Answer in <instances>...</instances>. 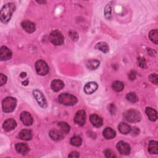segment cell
Returning <instances> with one entry per match:
<instances>
[{
	"label": "cell",
	"mask_w": 158,
	"mask_h": 158,
	"mask_svg": "<svg viewBox=\"0 0 158 158\" xmlns=\"http://www.w3.org/2000/svg\"><path fill=\"white\" fill-rule=\"evenodd\" d=\"M103 136L106 139H112L115 136V131L112 128L107 127L103 131Z\"/></svg>",
	"instance_id": "cell-21"
},
{
	"label": "cell",
	"mask_w": 158,
	"mask_h": 158,
	"mask_svg": "<svg viewBox=\"0 0 158 158\" xmlns=\"http://www.w3.org/2000/svg\"><path fill=\"white\" fill-rule=\"evenodd\" d=\"M146 114L148 117L149 119L151 121H156L157 119V111L151 108V107H146Z\"/></svg>",
	"instance_id": "cell-19"
},
{
	"label": "cell",
	"mask_w": 158,
	"mask_h": 158,
	"mask_svg": "<svg viewBox=\"0 0 158 158\" xmlns=\"http://www.w3.org/2000/svg\"><path fill=\"white\" fill-rule=\"evenodd\" d=\"M113 89L117 92L122 91L124 88V84L120 81H115L112 83V86Z\"/></svg>",
	"instance_id": "cell-28"
},
{
	"label": "cell",
	"mask_w": 158,
	"mask_h": 158,
	"mask_svg": "<svg viewBox=\"0 0 158 158\" xmlns=\"http://www.w3.org/2000/svg\"><path fill=\"white\" fill-rule=\"evenodd\" d=\"M98 84L94 81H90L87 83L84 87V91L88 94L93 93L98 89Z\"/></svg>",
	"instance_id": "cell-13"
},
{
	"label": "cell",
	"mask_w": 158,
	"mask_h": 158,
	"mask_svg": "<svg viewBox=\"0 0 158 158\" xmlns=\"http://www.w3.org/2000/svg\"><path fill=\"white\" fill-rule=\"evenodd\" d=\"M49 40L54 45H62L64 43V36L60 31L55 30L51 33L49 35Z\"/></svg>",
	"instance_id": "cell-5"
},
{
	"label": "cell",
	"mask_w": 158,
	"mask_h": 158,
	"mask_svg": "<svg viewBox=\"0 0 158 158\" xmlns=\"http://www.w3.org/2000/svg\"><path fill=\"white\" fill-rule=\"evenodd\" d=\"M99 61L96 59L89 60L86 63V67L90 70H96L99 66Z\"/></svg>",
	"instance_id": "cell-24"
},
{
	"label": "cell",
	"mask_w": 158,
	"mask_h": 158,
	"mask_svg": "<svg viewBox=\"0 0 158 158\" xmlns=\"http://www.w3.org/2000/svg\"><path fill=\"white\" fill-rule=\"evenodd\" d=\"M148 151L150 154L158 153V143L156 141H151L148 145Z\"/></svg>",
	"instance_id": "cell-22"
},
{
	"label": "cell",
	"mask_w": 158,
	"mask_h": 158,
	"mask_svg": "<svg viewBox=\"0 0 158 158\" xmlns=\"http://www.w3.org/2000/svg\"><path fill=\"white\" fill-rule=\"evenodd\" d=\"M89 120L95 127H100L102 125V119L96 114H92L89 117Z\"/></svg>",
	"instance_id": "cell-16"
},
{
	"label": "cell",
	"mask_w": 158,
	"mask_h": 158,
	"mask_svg": "<svg viewBox=\"0 0 158 158\" xmlns=\"http://www.w3.org/2000/svg\"><path fill=\"white\" fill-rule=\"evenodd\" d=\"M64 86V84L62 81L60 80H54L51 82V88L55 91L57 92L61 90Z\"/></svg>",
	"instance_id": "cell-18"
},
{
	"label": "cell",
	"mask_w": 158,
	"mask_h": 158,
	"mask_svg": "<svg viewBox=\"0 0 158 158\" xmlns=\"http://www.w3.org/2000/svg\"><path fill=\"white\" fill-rule=\"evenodd\" d=\"M149 80L150 81L154 83L155 85H157L158 83V77L156 73H152L149 76Z\"/></svg>",
	"instance_id": "cell-32"
},
{
	"label": "cell",
	"mask_w": 158,
	"mask_h": 158,
	"mask_svg": "<svg viewBox=\"0 0 158 158\" xmlns=\"http://www.w3.org/2000/svg\"><path fill=\"white\" fill-rule=\"evenodd\" d=\"M80 156L78 152H76V151H73V152H72L69 155V157H78Z\"/></svg>",
	"instance_id": "cell-37"
},
{
	"label": "cell",
	"mask_w": 158,
	"mask_h": 158,
	"mask_svg": "<svg viewBox=\"0 0 158 158\" xmlns=\"http://www.w3.org/2000/svg\"><path fill=\"white\" fill-rule=\"evenodd\" d=\"M59 102L65 106H73L77 102L75 96L69 93H62L58 97Z\"/></svg>",
	"instance_id": "cell-3"
},
{
	"label": "cell",
	"mask_w": 158,
	"mask_h": 158,
	"mask_svg": "<svg viewBox=\"0 0 158 158\" xmlns=\"http://www.w3.org/2000/svg\"><path fill=\"white\" fill-rule=\"evenodd\" d=\"M149 37L152 42H153L154 44H157L158 42V31L157 29L152 30L150 31Z\"/></svg>",
	"instance_id": "cell-27"
},
{
	"label": "cell",
	"mask_w": 158,
	"mask_h": 158,
	"mask_svg": "<svg viewBox=\"0 0 158 158\" xmlns=\"http://www.w3.org/2000/svg\"><path fill=\"white\" fill-rule=\"evenodd\" d=\"M33 94L36 99L37 102L38 103L39 106H40L43 108H46L47 107V102L43 93L40 91L38 89H35L33 91Z\"/></svg>",
	"instance_id": "cell-7"
},
{
	"label": "cell",
	"mask_w": 158,
	"mask_h": 158,
	"mask_svg": "<svg viewBox=\"0 0 158 158\" xmlns=\"http://www.w3.org/2000/svg\"><path fill=\"white\" fill-rule=\"evenodd\" d=\"M17 126L16 121L13 118H8L4 121L3 123V128L7 131H10L14 130Z\"/></svg>",
	"instance_id": "cell-12"
},
{
	"label": "cell",
	"mask_w": 158,
	"mask_h": 158,
	"mask_svg": "<svg viewBox=\"0 0 158 158\" xmlns=\"http://www.w3.org/2000/svg\"><path fill=\"white\" fill-rule=\"evenodd\" d=\"M104 154L106 156V157H109V158H113V157H115V155L114 154V152L110 150V149H106L104 151Z\"/></svg>",
	"instance_id": "cell-33"
},
{
	"label": "cell",
	"mask_w": 158,
	"mask_h": 158,
	"mask_svg": "<svg viewBox=\"0 0 158 158\" xmlns=\"http://www.w3.org/2000/svg\"><path fill=\"white\" fill-rule=\"evenodd\" d=\"M32 132L30 130H22L19 135V138L25 141L30 140L32 138Z\"/></svg>",
	"instance_id": "cell-20"
},
{
	"label": "cell",
	"mask_w": 158,
	"mask_h": 158,
	"mask_svg": "<svg viewBox=\"0 0 158 158\" xmlns=\"http://www.w3.org/2000/svg\"><path fill=\"white\" fill-rule=\"evenodd\" d=\"M20 120L26 126H30L33 122V118L31 115L28 112H23L20 114Z\"/></svg>",
	"instance_id": "cell-10"
},
{
	"label": "cell",
	"mask_w": 158,
	"mask_h": 158,
	"mask_svg": "<svg viewBox=\"0 0 158 158\" xmlns=\"http://www.w3.org/2000/svg\"><path fill=\"white\" fill-rule=\"evenodd\" d=\"M118 130L120 131V133H122V134H128L131 131V128L130 127V125H128L127 123H124V122H121L118 126Z\"/></svg>",
	"instance_id": "cell-23"
},
{
	"label": "cell",
	"mask_w": 158,
	"mask_h": 158,
	"mask_svg": "<svg viewBox=\"0 0 158 158\" xmlns=\"http://www.w3.org/2000/svg\"><path fill=\"white\" fill-rule=\"evenodd\" d=\"M64 134L60 130L56 129H52L49 131V136L51 138L55 141H59L63 138Z\"/></svg>",
	"instance_id": "cell-14"
},
{
	"label": "cell",
	"mask_w": 158,
	"mask_h": 158,
	"mask_svg": "<svg viewBox=\"0 0 158 158\" xmlns=\"http://www.w3.org/2000/svg\"><path fill=\"white\" fill-rule=\"evenodd\" d=\"M12 56V52L10 50L6 47L2 46L0 49V59L1 60H7L10 59Z\"/></svg>",
	"instance_id": "cell-11"
},
{
	"label": "cell",
	"mask_w": 158,
	"mask_h": 158,
	"mask_svg": "<svg viewBox=\"0 0 158 158\" xmlns=\"http://www.w3.org/2000/svg\"><path fill=\"white\" fill-rule=\"evenodd\" d=\"M123 118L131 123H135V122H138L140 121L141 118V114L139 111L134 109H131L126 111L123 115Z\"/></svg>",
	"instance_id": "cell-4"
},
{
	"label": "cell",
	"mask_w": 158,
	"mask_h": 158,
	"mask_svg": "<svg viewBox=\"0 0 158 158\" xmlns=\"http://www.w3.org/2000/svg\"><path fill=\"white\" fill-rule=\"evenodd\" d=\"M69 35L73 40H77L78 38V34L77 33V32H75L74 31H70L69 32Z\"/></svg>",
	"instance_id": "cell-34"
},
{
	"label": "cell",
	"mask_w": 158,
	"mask_h": 158,
	"mask_svg": "<svg viewBox=\"0 0 158 158\" xmlns=\"http://www.w3.org/2000/svg\"><path fill=\"white\" fill-rule=\"evenodd\" d=\"M117 148L118 152L122 155H128L130 152V147L129 144L123 141L118 142L117 144Z\"/></svg>",
	"instance_id": "cell-9"
},
{
	"label": "cell",
	"mask_w": 158,
	"mask_h": 158,
	"mask_svg": "<svg viewBox=\"0 0 158 158\" xmlns=\"http://www.w3.org/2000/svg\"><path fill=\"white\" fill-rule=\"evenodd\" d=\"M15 10V5L12 2H9L5 4L1 9L0 12V19L1 21L4 23H7L11 17L12 14Z\"/></svg>",
	"instance_id": "cell-1"
},
{
	"label": "cell",
	"mask_w": 158,
	"mask_h": 158,
	"mask_svg": "<svg viewBox=\"0 0 158 158\" xmlns=\"http://www.w3.org/2000/svg\"><path fill=\"white\" fill-rule=\"evenodd\" d=\"M17 104V101L15 98L13 97H7L2 100V108L4 112L8 113L12 112Z\"/></svg>",
	"instance_id": "cell-2"
},
{
	"label": "cell",
	"mask_w": 158,
	"mask_h": 158,
	"mask_svg": "<svg viewBox=\"0 0 158 158\" xmlns=\"http://www.w3.org/2000/svg\"><path fill=\"white\" fill-rule=\"evenodd\" d=\"M95 48L101 51H102L104 53H107L109 50L108 44L105 42H99V43H98L96 45Z\"/></svg>",
	"instance_id": "cell-25"
},
{
	"label": "cell",
	"mask_w": 158,
	"mask_h": 158,
	"mask_svg": "<svg viewBox=\"0 0 158 158\" xmlns=\"http://www.w3.org/2000/svg\"><path fill=\"white\" fill-rule=\"evenodd\" d=\"M15 148L16 151L19 153H20L22 155H25V154H27V152L29 151V148H28V145L27 144L22 143H17L15 146Z\"/></svg>",
	"instance_id": "cell-17"
},
{
	"label": "cell",
	"mask_w": 158,
	"mask_h": 158,
	"mask_svg": "<svg viewBox=\"0 0 158 158\" xmlns=\"http://www.w3.org/2000/svg\"><path fill=\"white\" fill-rule=\"evenodd\" d=\"M127 99L132 103L136 102L138 101V98L135 93H129L126 96Z\"/></svg>",
	"instance_id": "cell-29"
},
{
	"label": "cell",
	"mask_w": 158,
	"mask_h": 158,
	"mask_svg": "<svg viewBox=\"0 0 158 158\" xmlns=\"http://www.w3.org/2000/svg\"><path fill=\"white\" fill-rule=\"evenodd\" d=\"M70 143L75 146H80L81 144V138L78 136H73L70 139Z\"/></svg>",
	"instance_id": "cell-30"
},
{
	"label": "cell",
	"mask_w": 158,
	"mask_h": 158,
	"mask_svg": "<svg viewBox=\"0 0 158 158\" xmlns=\"http://www.w3.org/2000/svg\"><path fill=\"white\" fill-rule=\"evenodd\" d=\"M58 127H59V130L64 134L66 135L67 134L70 129V127L69 126V125L66 123V122H59L58 123Z\"/></svg>",
	"instance_id": "cell-26"
},
{
	"label": "cell",
	"mask_w": 158,
	"mask_h": 158,
	"mask_svg": "<svg viewBox=\"0 0 158 158\" xmlns=\"http://www.w3.org/2000/svg\"><path fill=\"white\" fill-rule=\"evenodd\" d=\"M35 69L40 75H46L49 72V67L46 62L43 60H38L35 64Z\"/></svg>",
	"instance_id": "cell-6"
},
{
	"label": "cell",
	"mask_w": 158,
	"mask_h": 158,
	"mask_svg": "<svg viewBox=\"0 0 158 158\" xmlns=\"http://www.w3.org/2000/svg\"><path fill=\"white\" fill-rule=\"evenodd\" d=\"M22 27L27 32L30 33L34 32L36 29L35 25L33 22L28 20H25L22 22Z\"/></svg>",
	"instance_id": "cell-15"
},
{
	"label": "cell",
	"mask_w": 158,
	"mask_h": 158,
	"mask_svg": "<svg viewBox=\"0 0 158 158\" xmlns=\"http://www.w3.org/2000/svg\"><path fill=\"white\" fill-rule=\"evenodd\" d=\"M86 118V117L85 112L83 110H81L76 113L74 117V122L77 125L82 126L85 123Z\"/></svg>",
	"instance_id": "cell-8"
},
{
	"label": "cell",
	"mask_w": 158,
	"mask_h": 158,
	"mask_svg": "<svg viewBox=\"0 0 158 158\" xmlns=\"http://www.w3.org/2000/svg\"><path fill=\"white\" fill-rule=\"evenodd\" d=\"M138 60L139 65L141 67H144V65H146V62H145L144 59L143 58V57H139Z\"/></svg>",
	"instance_id": "cell-36"
},
{
	"label": "cell",
	"mask_w": 158,
	"mask_h": 158,
	"mask_svg": "<svg viewBox=\"0 0 158 158\" xmlns=\"http://www.w3.org/2000/svg\"><path fill=\"white\" fill-rule=\"evenodd\" d=\"M110 4H108L105 9V16L107 19H110L111 17V6Z\"/></svg>",
	"instance_id": "cell-31"
},
{
	"label": "cell",
	"mask_w": 158,
	"mask_h": 158,
	"mask_svg": "<svg viewBox=\"0 0 158 158\" xmlns=\"http://www.w3.org/2000/svg\"><path fill=\"white\" fill-rule=\"evenodd\" d=\"M7 81V77L3 75L2 73H1L0 75V85L2 86L4 84L6 83Z\"/></svg>",
	"instance_id": "cell-35"
}]
</instances>
